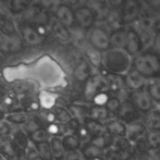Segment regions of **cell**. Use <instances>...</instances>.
Returning <instances> with one entry per match:
<instances>
[{
  "label": "cell",
  "instance_id": "11",
  "mask_svg": "<svg viewBox=\"0 0 160 160\" xmlns=\"http://www.w3.org/2000/svg\"><path fill=\"white\" fill-rule=\"evenodd\" d=\"M21 46V42L17 36L13 35H9V36H4L3 42L1 44V48H3L4 50H9V51H14L18 48H20Z\"/></svg>",
  "mask_w": 160,
  "mask_h": 160
},
{
  "label": "cell",
  "instance_id": "15",
  "mask_svg": "<svg viewBox=\"0 0 160 160\" xmlns=\"http://www.w3.org/2000/svg\"><path fill=\"white\" fill-rule=\"evenodd\" d=\"M87 73H88V68H87V64L85 63V62H82V63L78 67V69H76V75H78V78H83L87 75Z\"/></svg>",
  "mask_w": 160,
  "mask_h": 160
},
{
  "label": "cell",
  "instance_id": "7",
  "mask_svg": "<svg viewBox=\"0 0 160 160\" xmlns=\"http://www.w3.org/2000/svg\"><path fill=\"white\" fill-rule=\"evenodd\" d=\"M106 22H107L108 26L111 28L112 31L121 30L124 28V21H123L122 13H121L120 9H111L108 13L107 18H106Z\"/></svg>",
  "mask_w": 160,
  "mask_h": 160
},
{
  "label": "cell",
  "instance_id": "14",
  "mask_svg": "<svg viewBox=\"0 0 160 160\" xmlns=\"http://www.w3.org/2000/svg\"><path fill=\"white\" fill-rule=\"evenodd\" d=\"M42 4L46 9L50 11H56L60 8V0H42Z\"/></svg>",
  "mask_w": 160,
  "mask_h": 160
},
{
  "label": "cell",
  "instance_id": "9",
  "mask_svg": "<svg viewBox=\"0 0 160 160\" xmlns=\"http://www.w3.org/2000/svg\"><path fill=\"white\" fill-rule=\"evenodd\" d=\"M57 18L61 24L64 26H71L73 25L75 21V15L74 12L69 8L68 6H61L57 10Z\"/></svg>",
  "mask_w": 160,
  "mask_h": 160
},
{
  "label": "cell",
  "instance_id": "21",
  "mask_svg": "<svg viewBox=\"0 0 160 160\" xmlns=\"http://www.w3.org/2000/svg\"><path fill=\"white\" fill-rule=\"evenodd\" d=\"M3 38H4V36L1 34V31H0V47H1V44H2V42H3Z\"/></svg>",
  "mask_w": 160,
  "mask_h": 160
},
{
  "label": "cell",
  "instance_id": "3",
  "mask_svg": "<svg viewBox=\"0 0 160 160\" xmlns=\"http://www.w3.org/2000/svg\"><path fill=\"white\" fill-rule=\"evenodd\" d=\"M88 42L97 50L107 51L111 47L110 35L101 28H93L89 31Z\"/></svg>",
  "mask_w": 160,
  "mask_h": 160
},
{
  "label": "cell",
  "instance_id": "6",
  "mask_svg": "<svg viewBox=\"0 0 160 160\" xmlns=\"http://www.w3.org/2000/svg\"><path fill=\"white\" fill-rule=\"evenodd\" d=\"M75 21L82 26L83 28H92L95 22V13L89 7H80L74 12Z\"/></svg>",
  "mask_w": 160,
  "mask_h": 160
},
{
  "label": "cell",
  "instance_id": "20",
  "mask_svg": "<svg viewBox=\"0 0 160 160\" xmlns=\"http://www.w3.org/2000/svg\"><path fill=\"white\" fill-rule=\"evenodd\" d=\"M144 2H145L147 6L152 7V8H156L158 9L160 7V0H143Z\"/></svg>",
  "mask_w": 160,
  "mask_h": 160
},
{
  "label": "cell",
  "instance_id": "17",
  "mask_svg": "<svg viewBox=\"0 0 160 160\" xmlns=\"http://www.w3.org/2000/svg\"><path fill=\"white\" fill-rule=\"evenodd\" d=\"M152 45H154V48L157 51H160V30H158L155 33L154 39H152Z\"/></svg>",
  "mask_w": 160,
  "mask_h": 160
},
{
  "label": "cell",
  "instance_id": "2",
  "mask_svg": "<svg viewBox=\"0 0 160 160\" xmlns=\"http://www.w3.org/2000/svg\"><path fill=\"white\" fill-rule=\"evenodd\" d=\"M134 65L141 73L150 75L160 70V60L154 51H145L135 58Z\"/></svg>",
  "mask_w": 160,
  "mask_h": 160
},
{
  "label": "cell",
  "instance_id": "8",
  "mask_svg": "<svg viewBox=\"0 0 160 160\" xmlns=\"http://www.w3.org/2000/svg\"><path fill=\"white\" fill-rule=\"evenodd\" d=\"M110 42L111 47L119 49H125L127 46V30L121 28V30L112 31L110 34Z\"/></svg>",
  "mask_w": 160,
  "mask_h": 160
},
{
  "label": "cell",
  "instance_id": "18",
  "mask_svg": "<svg viewBox=\"0 0 160 160\" xmlns=\"http://www.w3.org/2000/svg\"><path fill=\"white\" fill-rule=\"evenodd\" d=\"M25 6V2L23 0H13L12 1V7L15 11H22Z\"/></svg>",
  "mask_w": 160,
  "mask_h": 160
},
{
  "label": "cell",
  "instance_id": "16",
  "mask_svg": "<svg viewBox=\"0 0 160 160\" xmlns=\"http://www.w3.org/2000/svg\"><path fill=\"white\" fill-rule=\"evenodd\" d=\"M87 53H88V57L91 58V60L93 62L100 61V53H99V50H97L95 48H91V49H88Z\"/></svg>",
  "mask_w": 160,
  "mask_h": 160
},
{
  "label": "cell",
  "instance_id": "1",
  "mask_svg": "<svg viewBox=\"0 0 160 160\" xmlns=\"http://www.w3.org/2000/svg\"><path fill=\"white\" fill-rule=\"evenodd\" d=\"M131 56L127 52L125 49L110 48L103 55L105 64L112 71L122 72L128 69L130 64Z\"/></svg>",
  "mask_w": 160,
  "mask_h": 160
},
{
  "label": "cell",
  "instance_id": "13",
  "mask_svg": "<svg viewBox=\"0 0 160 160\" xmlns=\"http://www.w3.org/2000/svg\"><path fill=\"white\" fill-rule=\"evenodd\" d=\"M52 31L53 34L56 35V37L61 42H68L70 38L69 31L67 30V26H64L63 24H61L60 22H56L52 25Z\"/></svg>",
  "mask_w": 160,
  "mask_h": 160
},
{
  "label": "cell",
  "instance_id": "12",
  "mask_svg": "<svg viewBox=\"0 0 160 160\" xmlns=\"http://www.w3.org/2000/svg\"><path fill=\"white\" fill-rule=\"evenodd\" d=\"M0 31H4L8 34H11L13 31V25L10 15L7 13L4 9L1 8H0Z\"/></svg>",
  "mask_w": 160,
  "mask_h": 160
},
{
  "label": "cell",
  "instance_id": "10",
  "mask_svg": "<svg viewBox=\"0 0 160 160\" xmlns=\"http://www.w3.org/2000/svg\"><path fill=\"white\" fill-rule=\"evenodd\" d=\"M22 35H23L25 42L31 45H37L42 42L40 35L37 33V31H35L31 26H24L23 30H22Z\"/></svg>",
  "mask_w": 160,
  "mask_h": 160
},
{
  "label": "cell",
  "instance_id": "19",
  "mask_svg": "<svg viewBox=\"0 0 160 160\" xmlns=\"http://www.w3.org/2000/svg\"><path fill=\"white\" fill-rule=\"evenodd\" d=\"M107 1L112 7V9H121L125 0H107Z\"/></svg>",
  "mask_w": 160,
  "mask_h": 160
},
{
  "label": "cell",
  "instance_id": "23",
  "mask_svg": "<svg viewBox=\"0 0 160 160\" xmlns=\"http://www.w3.org/2000/svg\"><path fill=\"white\" fill-rule=\"evenodd\" d=\"M94 1H96V2H106L107 0H94Z\"/></svg>",
  "mask_w": 160,
  "mask_h": 160
},
{
  "label": "cell",
  "instance_id": "4",
  "mask_svg": "<svg viewBox=\"0 0 160 160\" xmlns=\"http://www.w3.org/2000/svg\"><path fill=\"white\" fill-rule=\"evenodd\" d=\"M120 10L124 23H132L137 21L141 17L142 4L139 0H125Z\"/></svg>",
  "mask_w": 160,
  "mask_h": 160
},
{
  "label": "cell",
  "instance_id": "5",
  "mask_svg": "<svg viewBox=\"0 0 160 160\" xmlns=\"http://www.w3.org/2000/svg\"><path fill=\"white\" fill-rule=\"evenodd\" d=\"M144 47V42L139 34L134 28L127 30V46L125 50L130 56H138L142 53Z\"/></svg>",
  "mask_w": 160,
  "mask_h": 160
},
{
  "label": "cell",
  "instance_id": "22",
  "mask_svg": "<svg viewBox=\"0 0 160 160\" xmlns=\"http://www.w3.org/2000/svg\"><path fill=\"white\" fill-rule=\"evenodd\" d=\"M157 13H158V18H159V21H160V7L157 9Z\"/></svg>",
  "mask_w": 160,
  "mask_h": 160
}]
</instances>
